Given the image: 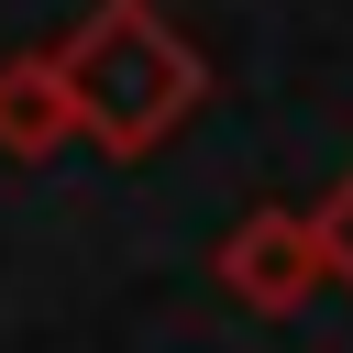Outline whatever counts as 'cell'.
Segmentation results:
<instances>
[{
    "label": "cell",
    "instance_id": "1",
    "mask_svg": "<svg viewBox=\"0 0 353 353\" xmlns=\"http://www.w3.org/2000/svg\"><path fill=\"white\" fill-rule=\"evenodd\" d=\"M55 88L77 110V143H99V154L132 165V154H154V143L188 132V110L210 99V66H199V44L154 0H88L77 33L55 44Z\"/></svg>",
    "mask_w": 353,
    "mask_h": 353
},
{
    "label": "cell",
    "instance_id": "2",
    "mask_svg": "<svg viewBox=\"0 0 353 353\" xmlns=\"http://www.w3.org/2000/svg\"><path fill=\"white\" fill-rule=\"evenodd\" d=\"M210 265H221V287H232L254 320H287V309H309V287H331L309 210H243V221L221 232Z\"/></svg>",
    "mask_w": 353,
    "mask_h": 353
},
{
    "label": "cell",
    "instance_id": "3",
    "mask_svg": "<svg viewBox=\"0 0 353 353\" xmlns=\"http://www.w3.org/2000/svg\"><path fill=\"white\" fill-rule=\"evenodd\" d=\"M77 143V110L55 88V55H0V154L11 165H44Z\"/></svg>",
    "mask_w": 353,
    "mask_h": 353
},
{
    "label": "cell",
    "instance_id": "4",
    "mask_svg": "<svg viewBox=\"0 0 353 353\" xmlns=\"http://www.w3.org/2000/svg\"><path fill=\"white\" fill-rule=\"evenodd\" d=\"M309 232H320V265H331V287H353V165L331 176V199L309 210Z\"/></svg>",
    "mask_w": 353,
    "mask_h": 353
}]
</instances>
